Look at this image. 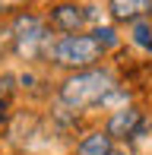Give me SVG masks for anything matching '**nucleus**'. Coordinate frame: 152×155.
Listing matches in <instances>:
<instances>
[{"mask_svg":"<svg viewBox=\"0 0 152 155\" xmlns=\"http://www.w3.org/2000/svg\"><path fill=\"white\" fill-rule=\"evenodd\" d=\"M10 38H13V54L25 60H48L51 54V29L35 16V13H19L10 19Z\"/></svg>","mask_w":152,"mask_h":155,"instance_id":"nucleus-3","label":"nucleus"},{"mask_svg":"<svg viewBox=\"0 0 152 155\" xmlns=\"http://www.w3.org/2000/svg\"><path fill=\"white\" fill-rule=\"evenodd\" d=\"M143 127V111L136 108V104H121L117 111H111L105 120V133L111 139H130L136 136Z\"/></svg>","mask_w":152,"mask_h":155,"instance_id":"nucleus-5","label":"nucleus"},{"mask_svg":"<svg viewBox=\"0 0 152 155\" xmlns=\"http://www.w3.org/2000/svg\"><path fill=\"white\" fill-rule=\"evenodd\" d=\"M114 152V139L105 130H92L76 143V155H111Z\"/></svg>","mask_w":152,"mask_h":155,"instance_id":"nucleus-7","label":"nucleus"},{"mask_svg":"<svg viewBox=\"0 0 152 155\" xmlns=\"http://www.w3.org/2000/svg\"><path fill=\"white\" fill-rule=\"evenodd\" d=\"M108 13L114 22L133 25L152 16V0H108Z\"/></svg>","mask_w":152,"mask_h":155,"instance_id":"nucleus-6","label":"nucleus"},{"mask_svg":"<svg viewBox=\"0 0 152 155\" xmlns=\"http://www.w3.org/2000/svg\"><path fill=\"white\" fill-rule=\"evenodd\" d=\"M124 98L121 82L111 70L92 67L82 73H67V79L57 86V101L70 111H89V108H105V104Z\"/></svg>","mask_w":152,"mask_h":155,"instance_id":"nucleus-1","label":"nucleus"},{"mask_svg":"<svg viewBox=\"0 0 152 155\" xmlns=\"http://www.w3.org/2000/svg\"><path fill=\"white\" fill-rule=\"evenodd\" d=\"M130 41H133L136 48H143V51L152 54V22H149V19L130 25Z\"/></svg>","mask_w":152,"mask_h":155,"instance_id":"nucleus-8","label":"nucleus"},{"mask_svg":"<svg viewBox=\"0 0 152 155\" xmlns=\"http://www.w3.org/2000/svg\"><path fill=\"white\" fill-rule=\"evenodd\" d=\"M10 13H25V0H0V16H10Z\"/></svg>","mask_w":152,"mask_h":155,"instance_id":"nucleus-9","label":"nucleus"},{"mask_svg":"<svg viewBox=\"0 0 152 155\" xmlns=\"http://www.w3.org/2000/svg\"><path fill=\"white\" fill-rule=\"evenodd\" d=\"M10 76H0V101H6V86H10Z\"/></svg>","mask_w":152,"mask_h":155,"instance_id":"nucleus-10","label":"nucleus"},{"mask_svg":"<svg viewBox=\"0 0 152 155\" xmlns=\"http://www.w3.org/2000/svg\"><path fill=\"white\" fill-rule=\"evenodd\" d=\"M89 22V10L73 0H64V3H54L51 13H48V29L60 32V35H79Z\"/></svg>","mask_w":152,"mask_h":155,"instance_id":"nucleus-4","label":"nucleus"},{"mask_svg":"<svg viewBox=\"0 0 152 155\" xmlns=\"http://www.w3.org/2000/svg\"><path fill=\"white\" fill-rule=\"evenodd\" d=\"M117 45L114 29H95V32H79V35H60L51 45L48 60L60 70H70V73H82V70H92L95 63L105 57L108 51Z\"/></svg>","mask_w":152,"mask_h":155,"instance_id":"nucleus-2","label":"nucleus"},{"mask_svg":"<svg viewBox=\"0 0 152 155\" xmlns=\"http://www.w3.org/2000/svg\"><path fill=\"white\" fill-rule=\"evenodd\" d=\"M111 155H130V152H124V149H114V152H111Z\"/></svg>","mask_w":152,"mask_h":155,"instance_id":"nucleus-11","label":"nucleus"}]
</instances>
